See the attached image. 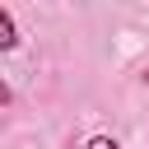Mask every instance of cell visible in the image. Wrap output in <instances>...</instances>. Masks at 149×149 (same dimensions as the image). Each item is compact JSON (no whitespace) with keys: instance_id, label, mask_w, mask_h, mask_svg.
<instances>
[{"instance_id":"3957f363","label":"cell","mask_w":149,"mask_h":149,"mask_svg":"<svg viewBox=\"0 0 149 149\" xmlns=\"http://www.w3.org/2000/svg\"><path fill=\"white\" fill-rule=\"evenodd\" d=\"M9 98H14V93H9V84H5V79H0V107H5V102H9Z\"/></svg>"},{"instance_id":"7a4b0ae2","label":"cell","mask_w":149,"mask_h":149,"mask_svg":"<svg viewBox=\"0 0 149 149\" xmlns=\"http://www.w3.org/2000/svg\"><path fill=\"white\" fill-rule=\"evenodd\" d=\"M84 149H121V144H116V140H112V135H93V140H88V144H84Z\"/></svg>"},{"instance_id":"277c9868","label":"cell","mask_w":149,"mask_h":149,"mask_svg":"<svg viewBox=\"0 0 149 149\" xmlns=\"http://www.w3.org/2000/svg\"><path fill=\"white\" fill-rule=\"evenodd\" d=\"M144 79H149V74H144Z\"/></svg>"},{"instance_id":"6da1fadb","label":"cell","mask_w":149,"mask_h":149,"mask_svg":"<svg viewBox=\"0 0 149 149\" xmlns=\"http://www.w3.org/2000/svg\"><path fill=\"white\" fill-rule=\"evenodd\" d=\"M19 47V23H14V14L0 5V51H14Z\"/></svg>"}]
</instances>
